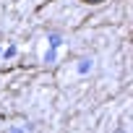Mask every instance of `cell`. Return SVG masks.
Returning a JSON list of instances; mask_svg holds the SVG:
<instances>
[{"label":"cell","mask_w":133,"mask_h":133,"mask_svg":"<svg viewBox=\"0 0 133 133\" xmlns=\"http://www.w3.org/2000/svg\"><path fill=\"white\" fill-rule=\"evenodd\" d=\"M86 3H94V5H97V3H104V0H86Z\"/></svg>","instance_id":"obj_1"},{"label":"cell","mask_w":133,"mask_h":133,"mask_svg":"<svg viewBox=\"0 0 133 133\" xmlns=\"http://www.w3.org/2000/svg\"><path fill=\"white\" fill-rule=\"evenodd\" d=\"M115 133H125V130H123V128H117V130H115Z\"/></svg>","instance_id":"obj_2"}]
</instances>
